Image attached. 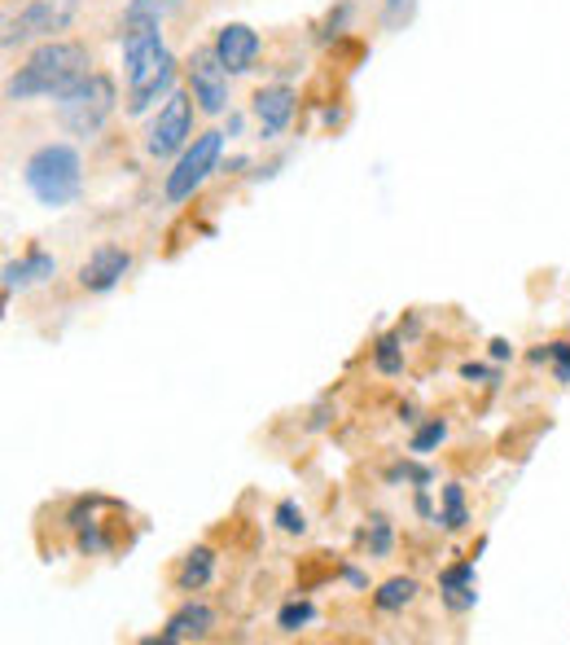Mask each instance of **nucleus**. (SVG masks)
I'll list each match as a JSON object with an SVG mask.
<instances>
[{
	"label": "nucleus",
	"instance_id": "7ed1b4c3",
	"mask_svg": "<svg viewBox=\"0 0 570 645\" xmlns=\"http://www.w3.org/2000/svg\"><path fill=\"white\" fill-rule=\"evenodd\" d=\"M114 105H119V88H114V79L105 71H92L88 79H79L71 92L58 97V124L66 137L88 141L110 124Z\"/></svg>",
	"mask_w": 570,
	"mask_h": 645
},
{
	"label": "nucleus",
	"instance_id": "0eeeda50",
	"mask_svg": "<svg viewBox=\"0 0 570 645\" xmlns=\"http://www.w3.org/2000/svg\"><path fill=\"white\" fill-rule=\"evenodd\" d=\"M185 79H189V92L198 101V111L202 115H224L228 111V92H233V71H228L215 53V45L206 49H193L189 66H185Z\"/></svg>",
	"mask_w": 570,
	"mask_h": 645
},
{
	"label": "nucleus",
	"instance_id": "6ab92c4d",
	"mask_svg": "<svg viewBox=\"0 0 570 645\" xmlns=\"http://www.w3.org/2000/svg\"><path fill=\"white\" fill-rule=\"evenodd\" d=\"M531 365H548L561 387H570V339H548L531 352Z\"/></svg>",
	"mask_w": 570,
	"mask_h": 645
},
{
	"label": "nucleus",
	"instance_id": "6e6552de",
	"mask_svg": "<svg viewBox=\"0 0 570 645\" xmlns=\"http://www.w3.org/2000/svg\"><path fill=\"white\" fill-rule=\"evenodd\" d=\"M132 251L124 242H97L84 264L75 268V286L84 294H110V290H119L128 277H132Z\"/></svg>",
	"mask_w": 570,
	"mask_h": 645
},
{
	"label": "nucleus",
	"instance_id": "9d476101",
	"mask_svg": "<svg viewBox=\"0 0 570 645\" xmlns=\"http://www.w3.org/2000/svg\"><path fill=\"white\" fill-rule=\"evenodd\" d=\"M215 571H219V554H215V545H193V549H185L180 558H176V567H172V589L180 593V597H198L202 589H211V580H215Z\"/></svg>",
	"mask_w": 570,
	"mask_h": 645
},
{
	"label": "nucleus",
	"instance_id": "412c9836",
	"mask_svg": "<svg viewBox=\"0 0 570 645\" xmlns=\"http://www.w3.org/2000/svg\"><path fill=\"white\" fill-rule=\"evenodd\" d=\"M373 365H378V374H387V378L404 374V334H400V330H395V334H382V339L373 343Z\"/></svg>",
	"mask_w": 570,
	"mask_h": 645
},
{
	"label": "nucleus",
	"instance_id": "a211bd4d",
	"mask_svg": "<svg viewBox=\"0 0 570 645\" xmlns=\"http://www.w3.org/2000/svg\"><path fill=\"white\" fill-rule=\"evenodd\" d=\"M443 531H466L470 527V505H466V488L461 483H443V509L434 518Z\"/></svg>",
	"mask_w": 570,
	"mask_h": 645
},
{
	"label": "nucleus",
	"instance_id": "20e7f679",
	"mask_svg": "<svg viewBox=\"0 0 570 645\" xmlns=\"http://www.w3.org/2000/svg\"><path fill=\"white\" fill-rule=\"evenodd\" d=\"M219 154H224V132H219V128L198 132V137L172 159V172L163 176V202H167V206H185V202L215 176Z\"/></svg>",
	"mask_w": 570,
	"mask_h": 645
},
{
	"label": "nucleus",
	"instance_id": "cd10ccee",
	"mask_svg": "<svg viewBox=\"0 0 570 645\" xmlns=\"http://www.w3.org/2000/svg\"><path fill=\"white\" fill-rule=\"evenodd\" d=\"M487 356H492V361H514V343H509V339H492V343H487Z\"/></svg>",
	"mask_w": 570,
	"mask_h": 645
},
{
	"label": "nucleus",
	"instance_id": "f8f14e48",
	"mask_svg": "<svg viewBox=\"0 0 570 645\" xmlns=\"http://www.w3.org/2000/svg\"><path fill=\"white\" fill-rule=\"evenodd\" d=\"M58 277V255H49L45 246H27L18 260H10L0 268V281H5V294H23V290H36L45 281Z\"/></svg>",
	"mask_w": 570,
	"mask_h": 645
},
{
	"label": "nucleus",
	"instance_id": "aec40b11",
	"mask_svg": "<svg viewBox=\"0 0 570 645\" xmlns=\"http://www.w3.org/2000/svg\"><path fill=\"white\" fill-rule=\"evenodd\" d=\"M443 440H447V417H426V421L413 430L408 453H413V457H430V453H434Z\"/></svg>",
	"mask_w": 570,
	"mask_h": 645
},
{
	"label": "nucleus",
	"instance_id": "9b49d317",
	"mask_svg": "<svg viewBox=\"0 0 570 645\" xmlns=\"http://www.w3.org/2000/svg\"><path fill=\"white\" fill-rule=\"evenodd\" d=\"M259 49H264V40H259V31L246 27V23H224V27L215 31V53H219V62L233 71V75L255 71Z\"/></svg>",
	"mask_w": 570,
	"mask_h": 645
},
{
	"label": "nucleus",
	"instance_id": "4468645a",
	"mask_svg": "<svg viewBox=\"0 0 570 645\" xmlns=\"http://www.w3.org/2000/svg\"><path fill=\"white\" fill-rule=\"evenodd\" d=\"M474 554L470 558H456L452 567H443L439 571V602L452 610V615H461V610H470L474 602H479V593H474Z\"/></svg>",
	"mask_w": 570,
	"mask_h": 645
},
{
	"label": "nucleus",
	"instance_id": "c85d7f7f",
	"mask_svg": "<svg viewBox=\"0 0 570 645\" xmlns=\"http://www.w3.org/2000/svg\"><path fill=\"white\" fill-rule=\"evenodd\" d=\"M342 576H347V584H356V589H365V584H369V580H365V571H360V567H352V562L342 567Z\"/></svg>",
	"mask_w": 570,
	"mask_h": 645
},
{
	"label": "nucleus",
	"instance_id": "f257e3e1",
	"mask_svg": "<svg viewBox=\"0 0 570 645\" xmlns=\"http://www.w3.org/2000/svg\"><path fill=\"white\" fill-rule=\"evenodd\" d=\"M88 75H92V53H88L84 40H66V36L40 40L27 53V62L10 75L5 101H40V97H53L58 101L62 92H71Z\"/></svg>",
	"mask_w": 570,
	"mask_h": 645
},
{
	"label": "nucleus",
	"instance_id": "5701e85b",
	"mask_svg": "<svg viewBox=\"0 0 570 645\" xmlns=\"http://www.w3.org/2000/svg\"><path fill=\"white\" fill-rule=\"evenodd\" d=\"M365 541H369V554H373V558H391L395 535H391V518H387V514H373V518H369Z\"/></svg>",
	"mask_w": 570,
	"mask_h": 645
},
{
	"label": "nucleus",
	"instance_id": "bb28decb",
	"mask_svg": "<svg viewBox=\"0 0 570 645\" xmlns=\"http://www.w3.org/2000/svg\"><path fill=\"white\" fill-rule=\"evenodd\" d=\"M461 378H466V382H483V378H487V382H492V387H496V382H501V374H492V369H487V365H466V369H461Z\"/></svg>",
	"mask_w": 570,
	"mask_h": 645
},
{
	"label": "nucleus",
	"instance_id": "ddd939ff",
	"mask_svg": "<svg viewBox=\"0 0 570 645\" xmlns=\"http://www.w3.org/2000/svg\"><path fill=\"white\" fill-rule=\"evenodd\" d=\"M294 101H299V97H294V88H286V84H268V88L255 92L251 115H255L264 141L281 137V132L290 128V119H294Z\"/></svg>",
	"mask_w": 570,
	"mask_h": 645
},
{
	"label": "nucleus",
	"instance_id": "dca6fc26",
	"mask_svg": "<svg viewBox=\"0 0 570 645\" xmlns=\"http://www.w3.org/2000/svg\"><path fill=\"white\" fill-rule=\"evenodd\" d=\"M176 79H180V62H172L159 79H150L141 88H128V115H150L159 101H167L176 92Z\"/></svg>",
	"mask_w": 570,
	"mask_h": 645
},
{
	"label": "nucleus",
	"instance_id": "423d86ee",
	"mask_svg": "<svg viewBox=\"0 0 570 645\" xmlns=\"http://www.w3.org/2000/svg\"><path fill=\"white\" fill-rule=\"evenodd\" d=\"M193 111H198L193 92H172L159 105V115L150 119V128H145V154L159 159V163L176 159L193 141Z\"/></svg>",
	"mask_w": 570,
	"mask_h": 645
},
{
	"label": "nucleus",
	"instance_id": "a878e982",
	"mask_svg": "<svg viewBox=\"0 0 570 645\" xmlns=\"http://www.w3.org/2000/svg\"><path fill=\"white\" fill-rule=\"evenodd\" d=\"M413 509H417V518H430V522L439 518V514H434V501H430V488H417V496H413Z\"/></svg>",
	"mask_w": 570,
	"mask_h": 645
},
{
	"label": "nucleus",
	"instance_id": "f3484780",
	"mask_svg": "<svg viewBox=\"0 0 570 645\" xmlns=\"http://www.w3.org/2000/svg\"><path fill=\"white\" fill-rule=\"evenodd\" d=\"M417 597H421V584H417L413 576H391V580H382V584L373 589V610H378V615H400V610H408Z\"/></svg>",
	"mask_w": 570,
	"mask_h": 645
},
{
	"label": "nucleus",
	"instance_id": "b1692460",
	"mask_svg": "<svg viewBox=\"0 0 570 645\" xmlns=\"http://www.w3.org/2000/svg\"><path fill=\"white\" fill-rule=\"evenodd\" d=\"M273 522H277L286 535H303V531H307V514H303V505H299L294 496L277 501V509H273Z\"/></svg>",
	"mask_w": 570,
	"mask_h": 645
},
{
	"label": "nucleus",
	"instance_id": "39448f33",
	"mask_svg": "<svg viewBox=\"0 0 570 645\" xmlns=\"http://www.w3.org/2000/svg\"><path fill=\"white\" fill-rule=\"evenodd\" d=\"M75 18H79V0H27L18 14L5 18V36H0V45L18 49L27 40H58L62 31H71Z\"/></svg>",
	"mask_w": 570,
	"mask_h": 645
},
{
	"label": "nucleus",
	"instance_id": "2eb2a0df",
	"mask_svg": "<svg viewBox=\"0 0 570 645\" xmlns=\"http://www.w3.org/2000/svg\"><path fill=\"white\" fill-rule=\"evenodd\" d=\"M185 0H128L124 18H119V36L124 31H141V27H163L172 14H180Z\"/></svg>",
	"mask_w": 570,
	"mask_h": 645
},
{
	"label": "nucleus",
	"instance_id": "1a4fd4ad",
	"mask_svg": "<svg viewBox=\"0 0 570 645\" xmlns=\"http://www.w3.org/2000/svg\"><path fill=\"white\" fill-rule=\"evenodd\" d=\"M215 628H219V610L202 597H185L172 610V619L163 623V632L150 641H206V636H215Z\"/></svg>",
	"mask_w": 570,
	"mask_h": 645
},
{
	"label": "nucleus",
	"instance_id": "f03ea898",
	"mask_svg": "<svg viewBox=\"0 0 570 645\" xmlns=\"http://www.w3.org/2000/svg\"><path fill=\"white\" fill-rule=\"evenodd\" d=\"M23 185L49 211H62V206L79 202V193H84V159H79V150L71 141L36 146L27 154V163H23Z\"/></svg>",
	"mask_w": 570,
	"mask_h": 645
},
{
	"label": "nucleus",
	"instance_id": "393cba45",
	"mask_svg": "<svg viewBox=\"0 0 570 645\" xmlns=\"http://www.w3.org/2000/svg\"><path fill=\"white\" fill-rule=\"evenodd\" d=\"M417 10V0H387V10H382V27L387 31H400Z\"/></svg>",
	"mask_w": 570,
	"mask_h": 645
},
{
	"label": "nucleus",
	"instance_id": "4be33fe9",
	"mask_svg": "<svg viewBox=\"0 0 570 645\" xmlns=\"http://www.w3.org/2000/svg\"><path fill=\"white\" fill-rule=\"evenodd\" d=\"M312 619H316V606H312L307 597H290V602L277 610V632L294 636V632H303Z\"/></svg>",
	"mask_w": 570,
	"mask_h": 645
}]
</instances>
